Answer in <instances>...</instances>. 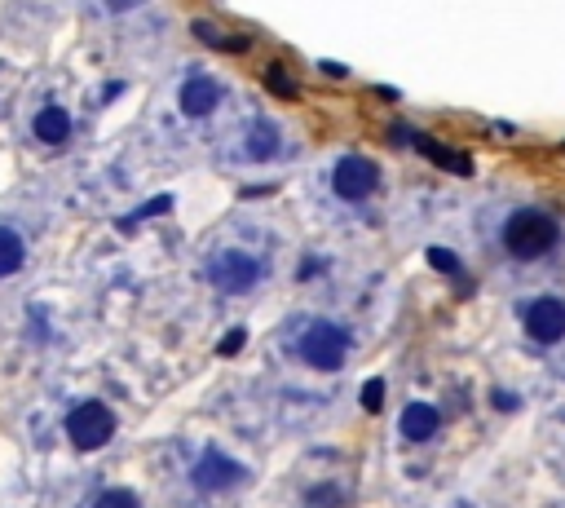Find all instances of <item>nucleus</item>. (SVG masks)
<instances>
[{"mask_svg":"<svg viewBox=\"0 0 565 508\" xmlns=\"http://www.w3.org/2000/svg\"><path fill=\"white\" fill-rule=\"evenodd\" d=\"M270 84L283 93V98H292V93H296V89H292V80L283 76V67H270Z\"/></svg>","mask_w":565,"mask_h":508,"instance_id":"6ab92c4d","label":"nucleus"},{"mask_svg":"<svg viewBox=\"0 0 565 508\" xmlns=\"http://www.w3.org/2000/svg\"><path fill=\"white\" fill-rule=\"evenodd\" d=\"M393 137H398V142H415L424 155H429V160L446 164V168H451V173H460V177H468V173H473V160H468V155H460V151H446V146H437L433 137H424L420 129H402V124H398V129H393Z\"/></svg>","mask_w":565,"mask_h":508,"instance_id":"1a4fd4ad","label":"nucleus"},{"mask_svg":"<svg viewBox=\"0 0 565 508\" xmlns=\"http://www.w3.org/2000/svg\"><path fill=\"white\" fill-rule=\"evenodd\" d=\"M429 266L433 270H446V274H464V266L455 261V252H446V248H429Z\"/></svg>","mask_w":565,"mask_h":508,"instance_id":"4468645a","label":"nucleus"},{"mask_svg":"<svg viewBox=\"0 0 565 508\" xmlns=\"http://www.w3.org/2000/svg\"><path fill=\"white\" fill-rule=\"evenodd\" d=\"M336 500H340V491H336V486H327V491H314V495H309V504H314V508L336 504Z\"/></svg>","mask_w":565,"mask_h":508,"instance_id":"aec40b11","label":"nucleus"},{"mask_svg":"<svg viewBox=\"0 0 565 508\" xmlns=\"http://www.w3.org/2000/svg\"><path fill=\"white\" fill-rule=\"evenodd\" d=\"M102 5H106V9H111V14H124V9H133V5H137V0H102Z\"/></svg>","mask_w":565,"mask_h":508,"instance_id":"412c9836","label":"nucleus"},{"mask_svg":"<svg viewBox=\"0 0 565 508\" xmlns=\"http://www.w3.org/2000/svg\"><path fill=\"white\" fill-rule=\"evenodd\" d=\"M301 358L309 367H318V372H336L349 358V332L336 323H314L301 336Z\"/></svg>","mask_w":565,"mask_h":508,"instance_id":"7ed1b4c3","label":"nucleus"},{"mask_svg":"<svg viewBox=\"0 0 565 508\" xmlns=\"http://www.w3.org/2000/svg\"><path fill=\"white\" fill-rule=\"evenodd\" d=\"M279 151H283V129L274 120H257L248 133H243V160L270 164Z\"/></svg>","mask_w":565,"mask_h":508,"instance_id":"6e6552de","label":"nucleus"},{"mask_svg":"<svg viewBox=\"0 0 565 508\" xmlns=\"http://www.w3.org/2000/svg\"><path fill=\"white\" fill-rule=\"evenodd\" d=\"M31 133H36V142H45V146H62L71 137V115L62 107H40L36 120H31Z\"/></svg>","mask_w":565,"mask_h":508,"instance_id":"f8f14e48","label":"nucleus"},{"mask_svg":"<svg viewBox=\"0 0 565 508\" xmlns=\"http://www.w3.org/2000/svg\"><path fill=\"white\" fill-rule=\"evenodd\" d=\"M318 270H323V261H305V266H301V279H314Z\"/></svg>","mask_w":565,"mask_h":508,"instance_id":"4be33fe9","label":"nucleus"},{"mask_svg":"<svg viewBox=\"0 0 565 508\" xmlns=\"http://www.w3.org/2000/svg\"><path fill=\"white\" fill-rule=\"evenodd\" d=\"M526 332H530V341H539V345L561 341L565 336V305L557 301V296H539V301L530 305L526 310Z\"/></svg>","mask_w":565,"mask_h":508,"instance_id":"0eeeda50","label":"nucleus"},{"mask_svg":"<svg viewBox=\"0 0 565 508\" xmlns=\"http://www.w3.org/2000/svg\"><path fill=\"white\" fill-rule=\"evenodd\" d=\"M243 341H248V332H243V327H234V332H226V336H221L217 354H221V358H234V354H239V349H243Z\"/></svg>","mask_w":565,"mask_h":508,"instance_id":"dca6fc26","label":"nucleus"},{"mask_svg":"<svg viewBox=\"0 0 565 508\" xmlns=\"http://www.w3.org/2000/svg\"><path fill=\"white\" fill-rule=\"evenodd\" d=\"M221 98H226V89H221L212 76H190L177 93V107L186 120H208V115L221 107Z\"/></svg>","mask_w":565,"mask_h":508,"instance_id":"423d86ee","label":"nucleus"},{"mask_svg":"<svg viewBox=\"0 0 565 508\" xmlns=\"http://www.w3.org/2000/svg\"><path fill=\"white\" fill-rule=\"evenodd\" d=\"M362 407L367 411L385 407V380H367V385H362Z\"/></svg>","mask_w":565,"mask_h":508,"instance_id":"2eb2a0df","label":"nucleus"},{"mask_svg":"<svg viewBox=\"0 0 565 508\" xmlns=\"http://www.w3.org/2000/svg\"><path fill=\"white\" fill-rule=\"evenodd\" d=\"M380 186V168L371 160H362V155H340L332 164V195L345 199V204H362V199H371Z\"/></svg>","mask_w":565,"mask_h":508,"instance_id":"39448f33","label":"nucleus"},{"mask_svg":"<svg viewBox=\"0 0 565 508\" xmlns=\"http://www.w3.org/2000/svg\"><path fill=\"white\" fill-rule=\"evenodd\" d=\"M168 208H173V199H168V195H159V199H151V204H146V208H137V213H133L129 221H120V226H133V221H142V217H155V213H168Z\"/></svg>","mask_w":565,"mask_h":508,"instance_id":"f3484780","label":"nucleus"},{"mask_svg":"<svg viewBox=\"0 0 565 508\" xmlns=\"http://www.w3.org/2000/svg\"><path fill=\"white\" fill-rule=\"evenodd\" d=\"M111 433H115V416H111L106 402H80V407L67 416V438H71V447H76V451L106 447Z\"/></svg>","mask_w":565,"mask_h":508,"instance_id":"20e7f679","label":"nucleus"},{"mask_svg":"<svg viewBox=\"0 0 565 508\" xmlns=\"http://www.w3.org/2000/svg\"><path fill=\"white\" fill-rule=\"evenodd\" d=\"M239 478H243V469L234 460H226L221 451H208L204 460L195 464V486H204V491H221V486H230Z\"/></svg>","mask_w":565,"mask_h":508,"instance_id":"9d476101","label":"nucleus"},{"mask_svg":"<svg viewBox=\"0 0 565 508\" xmlns=\"http://www.w3.org/2000/svg\"><path fill=\"white\" fill-rule=\"evenodd\" d=\"M27 261V243L18 230L0 226V279H9V274H18V266Z\"/></svg>","mask_w":565,"mask_h":508,"instance_id":"ddd939ff","label":"nucleus"},{"mask_svg":"<svg viewBox=\"0 0 565 508\" xmlns=\"http://www.w3.org/2000/svg\"><path fill=\"white\" fill-rule=\"evenodd\" d=\"M261 274L265 266L252 252H243V248H226V252H217L212 257V266H208V279L217 283L221 292H230V296H243V292H252L261 283Z\"/></svg>","mask_w":565,"mask_h":508,"instance_id":"f03ea898","label":"nucleus"},{"mask_svg":"<svg viewBox=\"0 0 565 508\" xmlns=\"http://www.w3.org/2000/svg\"><path fill=\"white\" fill-rule=\"evenodd\" d=\"M98 508H137V495L133 491H106Z\"/></svg>","mask_w":565,"mask_h":508,"instance_id":"a211bd4d","label":"nucleus"},{"mask_svg":"<svg viewBox=\"0 0 565 508\" xmlns=\"http://www.w3.org/2000/svg\"><path fill=\"white\" fill-rule=\"evenodd\" d=\"M499 243H504L508 257L539 261L561 243V226H557V217L543 213V208H517V213L504 221V230H499Z\"/></svg>","mask_w":565,"mask_h":508,"instance_id":"f257e3e1","label":"nucleus"},{"mask_svg":"<svg viewBox=\"0 0 565 508\" xmlns=\"http://www.w3.org/2000/svg\"><path fill=\"white\" fill-rule=\"evenodd\" d=\"M437 425H442V411L429 407V402H411V407L402 411V438L407 442H429Z\"/></svg>","mask_w":565,"mask_h":508,"instance_id":"9b49d317","label":"nucleus"}]
</instances>
